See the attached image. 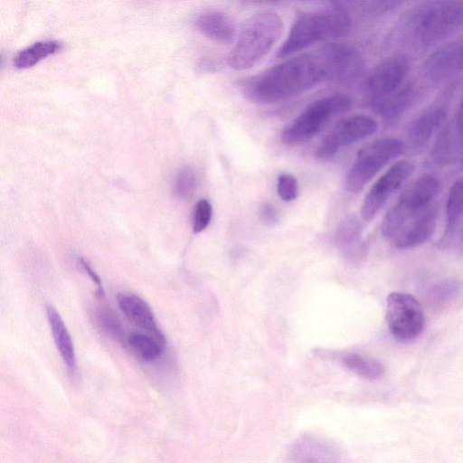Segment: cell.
<instances>
[{
  "label": "cell",
  "instance_id": "7",
  "mask_svg": "<svg viewBox=\"0 0 463 463\" xmlns=\"http://www.w3.org/2000/svg\"><path fill=\"white\" fill-rule=\"evenodd\" d=\"M404 150L403 143L393 137L373 140L357 153L345 176V188L360 192L364 185L391 160Z\"/></svg>",
  "mask_w": 463,
  "mask_h": 463
},
{
  "label": "cell",
  "instance_id": "19",
  "mask_svg": "<svg viewBox=\"0 0 463 463\" xmlns=\"http://www.w3.org/2000/svg\"><path fill=\"white\" fill-rule=\"evenodd\" d=\"M47 317L52 337L61 356L71 372L76 369V356L70 334L60 314L53 307H47Z\"/></svg>",
  "mask_w": 463,
  "mask_h": 463
},
{
  "label": "cell",
  "instance_id": "6",
  "mask_svg": "<svg viewBox=\"0 0 463 463\" xmlns=\"http://www.w3.org/2000/svg\"><path fill=\"white\" fill-rule=\"evenodd\" d=\"M350 107L351 100L345 95L317 99L283 128L280 139L288 146L304 144L318 135L334 117L348 111Z\"/></svg>",
  "mask_w": 463,
  "mask_h": 463
},
{
  "label": "cell",
  "instance_id": "16",
  "mask_svg": "<svg viewBox=\"0 0 463 463\" xmlns=\"http://www.w3.org/2000/svg\"><path fill=\"white\" fill-rule=\"evenodd\" d=\"M416 91L411 84H403L392 94L371 103L383 120L392 125L397 122L411 106Z\"/></svg>",
  "mask_w": 463,
  "mask_h": 463
},
{
  "label": "cell",
  "instance_id": "24",
  "mask_svg": "<svg viewBox=\"0 0 463 463\" xmlns=\"http://www.w3.org/2000/svg\"><path fill=\"white\" fill-rule=\"evenodd\" d=\"M198 179L195 171L188 165L176 173L173 182V193L181 200H189L196 191Z\"/></svg>",
  "mask_w": 463,
  "mask_h": 463
},
{
  "label": "cell",
  "instance_id": "12",
  "mask_svg": "<svg viewBox=\"0 0 463 463\" xmlns=\"http://www.w3.org/2000/svg\"><path fill=\"white\" fill-rule=\"evenodd\" d=\"M433 161L439 165L463 166V104L441 129L432 148Z\"/></svg>",
  "mask_w": 463,
  "mask_h": 463
},
{
  "label": "cell",
  "instance_id": "23",
  "mask_svg": "<svg viewBox=\"0 0 463 463\" xmlns=\"http://www.w3.org/2000/svg\"><path fill=\"white\" fill-rule=\"evenodd\" d=\"M343 364L351 371L368 380L379 379L384 373V367L379 361L356 353H348L344 355Z\"/></svg>",
  "mask_w": 463,
  "mask_h": 463
},
{
  "label": "cell",
  "instance_id": "14",
  "mask_svg": "<svg viewBox=\"0 0 463 463\" xmlns=\"http://www.w3.org/2000/svg\"><path fill=\"white\" fill-rule=\"evenodd\" d=\"M117 302L120 310L131 323L156 338L165 342L152 310L141 298L131 293H119L117 296Z\"/></svg>",
  "mask_w": 463,
  "mask_h": 463
},
{
  "label": "cell",
  "instance_id": "28",
  "mask_svg": "<svg viewBox=\"0 0 463 463\" xmlns=\"http://www.w3.org/2000/svg\"><path fill=\"white\" fill-rule=\"evenodd\" d=\"M213 209L211 203L201 199L197 202L194 212L193 230L195 233H199L205 230L212 219Z\"/></svg>",
  "mask_w": 463,
  "mask_h": 463
},
{
  "label": "cell",
  "instance_id": "8",
  "mask_svg": "<svg viewBox=\"0 0 463 463\" xmlns=\"http://www.w3.org/2000/svg\"><path fill=\"white\" fill-rule=\"evenodd\" d=\"M377 129L376 120L367 115L344 117L317 143L315 156L320 160H330L344 147L373 136Z\"/></svg>",
  "mask_w": 463,
  "mask_h": 463
},
{
  "label": "cell",
  "instance_id": "9",
  "mask_svg": "<svg viewBox=\"0 0 463 463\" xmlns=\"http://www.w3.org/2000/svg\"><path fill=\"white\" fill-rule=\"evenodd\" d=\"M385 318L390 332L401 341L416 338L425 325L421 305L412 295L403 292L388 295Z\"/></svg>",
  "mask_w": 463,
  "mask_h": 463
},
{
  "label": "cell",
  "instance_id": "22",
  "mask_svg": "<svg viewBox=\"0 0 463 463\" xmlns=\"http://www.w3.org/2000/svg\"><path fill=\"white\" fill-rule=\"evenodd\" d=\"M60 43L54 40L39 41L20 51L14 57V63L17 68H28L46 56L55 52Z\"/></svg>",
  "mask_w": 463,
  "mask_h": 463
},
{
  "label": "cell",
  "instance_id": "13",
  "mask_svg": "<svg viewBox=\"0 0 463 463\" xmlns=\"http://www.w3.org/2000/svg\"><path fill=\"white\" fill-rule=\"evenodd\" d=\"M425 71L434 80H441L463 71V37L436 49L426 60Z\"/></svg>",
  "mask_w": 463,
  "mask_h": 463
},
{
  "label": "cell",
  "instance_id": "32",
  "mask_svg": "<svg viewBox=\"0 0 463 463\" xmlns=\"http://www.w3.org/2000/svg\"><path fill=\"white\" fill-rule=\"evenodd\" d=\"M461 103L463 104V99H462Z\"/></svg>",
  "mask_w": 463,
  "mask_h": 463
},
{
  "label": "cell",
  "instance_id": "29",
  "mask_svg": "<svg viewBox=\"0 0 463 463\" xmlns=\"http://www.w3.org/2000/svg\"><path fill=\"white\" fill-rule=\"evenodd\" d=\"M260 216L263 222L268 225H273L278 221V212L276 208L269 203H265L260 207Z\"/></svg>",
  "mask_w": 463,
  "mask_h": 463
},
{
  "label": "cell",
  "instance_id": "3",
  "mask_svg": "<svg viewBox=\"0 0 463 463\" xmlns=\"http://www.w3.org/2000/svg\"><path fill=\"white\" fill-rule=\"evenodd\" d=\"M351 22L348 11L338 4L302 11L296 16L276 56L284 58L316 43L343 37L349 33Z\"/></svg>",
  "mask_w": 463,
  "mask_h": 463
},
{
  "label": "cell",
  "instance_id": "1",
  "mask_svg": "<svg viewBox=\"0 0 463 463\" xmlns=\"http://www.w3.org/2000/svg\"><path fill=\"white\" fill-rule=\"evenodd\" d=\"M357 51L341 43H330L248 78L241 84L244 97L257 104L289 99L325 81L345 80L359 70Z\"/></svg>",
  "mask_w": 463,
  "mask_h": 463
},
{
  "label": "cell",
  "instance_id": "21",
  "mask_svg": "<svg viewBox=\"0 0 463 463\" xmlns=\"http://www.w3.org/2000/svg\"><path fill=\"white\" fill-rule=\"evenodd\" d=\"M131 353L143 362H151L158 358L165 349V342L151 335L132 332L126 338Z\"/></svg>",
  "mask_w": 463,
  "mask_h": 463
},
{
  "label": "cell",
  "instance_id": "26",
  "mask_svg": "<svg viewBox=\"0 0 463 463\" xmlns=\"http://www.w3.org/2000/svg\"><path fill=\"white\" fill-rule=\"evenodd\" d=\"M96 319L99 327L108 335L118 341L124 340V332L120 321L109 308L106 307L99 308Z\"/></svg>",
  "mask_w": 463,
  "mask_h": 463
},
{
  "label": "cell",
  "instance_id": "30",
  "mask_svg": "<svg viewBox=\"0 0 463 463\" xmlns=\"http://www.w3.org/2000/svg\"><path fill=\"white\" fill-rule=\"evenodd\" d=\"M79 263L82 267V269L86 271V273L89 275V277L91 279V280L97 285L98 287V296L99 298L104 297V291L101 286L100 279L97 275V273L92 269V268L90 266V264L83 259H79Z\"/></svg>",
  "mask_w": 463,
  "mask_h": 463
},
{
  "label": "cell",
  "instance_id": "25",
  "mask_svg": "<svg viewBox=\"0 0 463 463\" xmlns=\"http://www.w3.org/2000/svg\"><path fill=\"white\" fill-rule=\"evenodd\" d=\"M361 225L358 220L350 216L342 222L335 233V242L339 248L350 251L359 240Z\"/></svg>",
  "mask_w": 463,
  "mask_h": 463
},
{
  "label": "cell",
  "instance_id": "27",
  "mask_svg": "<svg viewBox=\"0 0 463 463\" xmlns=\"http://www.w3.org/2000/svg\"><path fill=\"white\" fill-rule=\"evenodd\" d=\"M277 192L283 201L295 200L298 194L297 178L290 174H280L277 180Z\"/></svg>",
  "mask_w": 463,
  "mask_h": 463
},
{
  "label": "cell",
  "instance_id": "5",
  "mask_svg": "<svg viewBox=\"0 0 463 463\" xmlns=\"http://www.w3.org/2000/svg\"><path fill=\"white\" fill-rule=\"evenodd\" d=\"M413 38L422 45L439 43L463 28V1H428L414 8L408 18Z\"/></svg>",
  "mask_w": 463,
  "mask_h": 463
},
{
  "label": "cell",
  "instance_id": "20",
  "mask_svg": "<svg viewBox=\"0 0 463 463\" xmlns=\"http://www.w3.org/2000/svg\"><path fill=\"white\" fill-rule=\"evenodd\" d=\"M445 232L440 246L447 245L452 239L455 228L463 213V177L458 178L451 185L446 202Z\"/></svg>",
  "mask_w": 463,
  "mask_h": 463
},
{
  "label": "cell",
  "instance_id": "11",
  "mask_svg": "<svg viewBox=\"0 0 463 463\" xmlns=\"http://www.w3.org/2000/svg\"><path fill=\"white\" fill-rule=\"evenodd\" d=\"M414 169L409 160H401L390 166L372 185L362 203L361 214L366 221L372 220L398 190Z\"/></svg>",
  "mask_w": 463,
  "mask_h": 463
},
{
  "label": "cell",
  "instance_id": "31",
  "mask_svg": "<svg viewBox=\"0 0 463 463\" xmlns=\"http://www.w3.org/2000/svg\"><path fill=\"white\" fill-rule=\"evenodd\" d=\"M460 240H461V242L463 243V230L461 231Z\"/></svg>",
  "mask_w": 463,
  "mask_h": 463
},
{
  "label": "cell",
  "instance_id": "15",
  "mask_svg": "<svg viewBox=\"0 0 463 463\" xmlns=\"http://www.w3.org/2000/svg\"><path fill=\"white\" fill-rule=\"evenodd\" d=\"M293 457L298 463H341L339 453L331 443L309 434L295 442Z\"/></svg>",
  "mask_w": 463,
  "mask_h": 463
},
{
  "label": "cell",
  "instance_id": "10",
  "mask_svg": "<svg viewBox=\"0 0 463 463\" xmlns=\"http://www.w3.org/2000/svg\"><path fill=\"white\" fill-rule=\"evenodd\" d=\"M410 71V61L405 55H392L380 62L367 76L364 91L370 102L388 96L400 89Z\"/></svg>",
  "mask_w": 463,
  "mask_h": 463
},
{
  "label": "cell",
  "instance_id": "18",
  "mask_svg": "<svg viewBox=\"0 0 463 463\" xmlns=\"http://www.w3.org/2000/svg\"><path fill=\"white\" fill-rule=\"evenodd\" d=\"M447 117V109L434 106L423 111L409 124L407 137L417 147L424 146L438 130Z\"/></svg>",
  "mask_w": 463,
  "mask_h": 463
},
{
  "label": "cell",
  "instance_id": "2",
  "mask_svg": "<svg viewBox=\"0 0 463 463\" xmlns=\"http://www.w3.org/2000/svg\"><path fill=\"white\" fill-rule=\"evenodd\" d=\"M440 190V180L424 174L409 184L385 214L382 233L400 249L417 246L433 233L438 211L434 201Z\"/></svg>",
  "mask_w": 463,
  "mask_h": 463
},
{
  "label": "cell",
  "instance_id": "4",
  "mask_svg": "<svg viewBox=\"0 0 463 463\" xmlns=\"http://www.w3.org/2000/svg\"><path fill=\"white\" fill-rule=\"evenodd\" d=\"M283 32L281 17L274 11H260L243 24L228 63L236 71L252 68L270 51Z\"/></svg>",
  "mask_w": 463,
  "mask_h": 463
},
{
  "label": "cell",
  "instance_id": "17",
  "mask_svg": "<svg viewBox=\"0 0 463 463\" xmlns=\"http://www.w3.org/2000/svg\"><path fill=\"white\" fill-rule=\"evenodd\" d=\"M195 25L203 35L220 43L232 41L236 31L232 17L215 9L205 10L198 14Z\"/></svg>",
  "mask_w": 463,
  "mask_h": 463
}]
</instances>
